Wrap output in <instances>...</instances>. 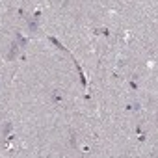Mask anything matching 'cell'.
Returning <instances> with one entry per match:
<instances>
[{
	"label": "cell",
	"instance_id": "6da1fadb",
	"mask_svg": "<svg viewBox=\"0 0 158 158\" xmlns=\"http://www.w3.org/2000/svg\"><path fill=\"white\" fill-rule=\"evenodd\" d=\"M19 48H21V47H19V45H17V41H15V43L11 45V50H9V54H8V60H13L15 56L19 54Z\"/></svg>",
	"mask_w": 158,
	"mask_h": 158
},
{
	"label": "cell",
	"instance_id": "7a4b0ae2",
	"mask_svg": "<svg viewBox=\"0 0 158 158\" xmlns=\"http://www.w3.org/2000/svg\"><path fill=\"white\" fill-rule=\"evenodd\" d=\"M15 41H17V45H19V47H24V45L28 43V41H26V39H24V37H22V35L19 34V32H17V35H15Z\"/></svg>",
	"mask_w": 158,
	"mask_h": 158
},
{
	"label": "cell",
	"instance_id": "3957f363",
	"mask_svg": "<svg viewBox=\"0 0 158 158\" xmlns=\"http://www.w3.org/2000/svg\"><path fill=\"white\" fill-rule=\"evenodd\" d=\"M28 28H30V32H37V19H32L28 22Z\"/></svg>",
	"mask_w": 158,
	"mask_h": 158
},
{
	"label": "cell",
	"instance_id": "277c9868",
	"mask_svg": "<svg viewBox=\"0 0 158 158\" xmlns=\"http://www.w3.org/2000/svg\"><path fill=\"white\" fill-rule=\"evenodd\" d=\"M11 129H13V125H11V123H6V126H4V136H9Z\"/></svg>",
	"mask_w": 158,
	"mask_h": 158
},
{
	"label": "cell",
	"instance_id": "5b68a950",
	"mask_svg": "<svg viewBox=\"0 0 158 158\" xmlns=\"http://www.w3.org/2000/svg\"><path fill=\"white\" fill-rule=\"evenodd\" d=\"M71 145H73V147L76 145V136L74 134H73V138H71Z\"/></svg>",
	"mask_w": 158,
	"mask_h": 158
}]
</instances>
